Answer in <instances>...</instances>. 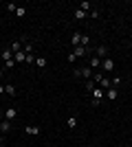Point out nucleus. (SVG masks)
<instances>
[{
  "label": "nucleus",
  "instance_id": "1",
  "mask_svg": "<svg viewBox=\"0 0 132 147\" xmlns=\"http://www.w3.org/2000/svg\"><path fill=\"white\" fill-rule=\"evenodd\" d=\"M73 75H75V77H84V79H93V75H95V70L90 66H82V68H75V70H73Z\"/></svg>",
  "mask_w": 132,
  "mask_h": 147
},
{
  "label": "nucleus",
  "instance_id": "2",
  "mask_svg": "<svg viewBox=\"0 0 132 147\" xmlns=\"http://www.w3.org/2000/svg\"><path fill=\"white\" fill-rule=\"evenodd\" d=\"M104 97H106V90H101L99 86L90 92V99H93V101H99V103H101V101H104Z\"/></svg>",
  "mask_w": 132,
  "mask_h": 147
},
{
  "label": "nucleus",
  "instance_id": "3",
  "mask_svg": "<svg viewBox=\"0 0 132 147\" xmlns=\"http://www.w3.org/2000/svg\"><path fill=\"white\" fill-rule=\"evenodd\" d=\"M101 68H104V73H112L114 70V59H110V57L101 59Z\"/></svg>",
  "mask_w": 132,
  "mask_h": 147
},
{
  "label": "nucleus",
  "instance_id": "4",
  "mask_svg": "<svg viewBox=\"0 0 132 147\" xmlns=\"http://www.w3.org/2000/svg\"><path fill=\"white\" fill-rule=\"evenodd\" d=\"M73 53H75V57H90L93 51L86 49V46H77V49H73Z\"/></svg>",
  "mask_w": 132,
  "mask_h": 147
},
{
  "label": "nucleus",
  "instance_id": "5",
  "mask_svg": "<svg viewBox=\"0 0 132 147\" xmlns=\"http://www.w3.org/2000/svg\"><path fill=\"white\" fill-rule=\"evenodd\" d=\"M22 46H24V37H22V40H13V42L9 44V49H11L13 55H16L18 51H22Z\"/></svg>",
  "mask_w": 132,
  "mask_h": 147
},
{
  "label": "nucleus",
  "instance_id": "6",
  "mask_svg": "<svg viewBox=\"0 0 132 147\" xmlns=\"http://www.w3.org/2000/svg\"><path fill=\"white\" fill-rule=\"evenodd\" d=\"M22 132H24L26 136H38L42 129H40L38 125H24V129H22Z\"/></svg>",
  "mask_w": 132,
  "mask_h": 147
},
{
  "label": "nucleus",
  "instance_id": "7",
  "mask_svg": "<svg viewBox=\"0 0 132 147\" xmlns=\"http://www.w3.org/2000/svg\"><path fill=\"white\" fill-rule=\"evenodd\" d=\"M79 44H82V33H79V31H75V33L70 35V46H73V49H77Z\"/></svg>",
  "mask_w": 132,
  "mask_h": 147
},
{
  "label": "nucleus",
  "instance_id": "8",
  "mask_svg": "<svg viewBox=\"0 0 132 147\" xmlns=\"http://www.w3.org/2000/svg\"><path fill=\"white\" fill-rule=\"evenodd\" d=\"M95 55L99 57V59H106V57H108V46H106V44H101V46H97V51H95Z\"/></svg>",
  "mask_w": 132,
  "mask_h": 147
},
{
  "label": "nucleus",
  "instance_id": "9",
  "mask_svg": "<svg viewBox=\"0 0 132 147\" xmlns=\"http://www.w3.org/2000/svg\"><path fill=\"white\" fill-rule=\"evenodd\" d=\"M88 66L93 68V70H97V68H101V59L97 55H90V59H88Z\"/></svg>",
  "mask_w": 132,
  "mask_h": 147
},
{
  "label": "nucleus",
  "instance_id": "10",
  "mask_svg": "<svg viewBox=\"0 0 132 147\" xmlns=\"http://www.w3.org/2000/svg\"><path fill=\"white\" fill-rule=\"evenodd\" d=\"M16 117H18V110H16V108H7L5 110V119L7 121H16Z\"/></svg>",
  "mask_w": 132,
  "mask_h": 147
},
{
  "label": "nucleus",
  "instance_id": "11",
  "mask_svg": "<svg viewBox=\"0 0 132 147\" xmlns=\"http://www.w3.org/2000/svg\"><path fill=\"white\" fill-rule=\"evenodd\" d=\"M24 59H26V53H24V51H18V53L13 55V61H16V64H24Z\"/></svg>",
  "mask_w": 132,
  "mask_h": 147
},
{
  "label": "nucleus",
  "instance_id": "12",
  "mask_svg": "<svg viewBox=\"0 0 132 147\" xmlns=\"http://www.w3.org/2000/svg\"><path fill=\"white\" fill-rule=\"evenodd\" d=\"M11 125H13V121H0V132H2V134H7V132H9V129H11Z\"/></svg>",
  "mask_w": 132,
  "mask_h": 147
},
{
  "label": "nucleus",
  "instance_id": "13",
  "mask_svg": "<svg viewBox=\"0 0 132 147\" xmlns=\"http://www.w3.org/2000/svg\"><path fill=\"white\" fill-rule=\"evenodd\" d=\"M2 61H9V59H13V53H11V49H9V46H5V49H2Z\"/></svg>",
  "mask_w": 132,
  "mask_h": 147
},
{
  "label": "nucleus",
  "instance_id": "14",
  "mask_svg": "<svg viewBox=\"0 0 132 147\" xmlns=\"http://www.w3.org/2000/svg\"><path fill=\"white\" fill-rule=\"evenodd\" d=\"M5 92H7V97H16V86L13 84H5Z\"/></svg>",
  "mask_w": 132,
  "mask_h": 147
},
{
  "label": "nucleus",
  "instance_id": "15",
  "mask_svg": "<svg viewBox=\"0 0 132 147\" xmlns=\"http://www.w3.org/2000/svg\"><path fill=\"white\" fill-rule=\"evenodd\" d=\"M119 97V90H117V88H108L106 90V99H117Z\"/></svg>",
  "mask_w": 132,
  "mask_h": 147
},
{
  "label": "nucleus",
  "instance_id": "16",
  "mask_svg": "<svg viewBox=\"0 0 132 147\" xmlns=\"http://www.w3.org/2000/svg\"><path fill=\"white\" fill-rule=\"evenodd\" d=\"M95 88H97V84H95V81H93V79H88V81H86V84H84V90H86V92H88V94H90V92H93V90H95Z\"/></svg>",
  "mask_w": 132,
  "mask_h": 147
},
{
  "label": "nucleus",
  "instance_id": "17",
  "mask_svg": "<svg viewBox=\"0 0 132 147\" xmlns=\"http://www.w3.org/2000/svg\"><path fill=\"white\" fill-rule=\"evenodd\" d=\"M79 7H82V11H84V13L93 11V2H88V0H82V5H79Z\"/></svg>",
  "mask_w": 132,
  "mask_h": 147
},
{
  "label": "nucleus",
  "instance_id": "18",
  "mask_svg": "<svg viewBox=\"0 0 132 147\" xmlns=\"http://www.w3.org/2000/svg\"><path fill=\"white\" fill-rule=\"evenodd\" d=\"M22 51H24L26 55H33V51H35V46H33L31 42H24V46H22Z\"/></svg>",
  "mask_w": 132,
  "mask_h": 147
},
{
  "label": "nucleus",
  "instance_id": "19",
  "mask_svg": "<svg viewBox=\"0 0 132 147\" xmlns=\"http://www.w3.org/2000/svg\"><path fill=\"white\" fill-rule=\"evenodd\" d=\"M66 125H68V129H75L77 127V119L75 117H68V119H66Z\"/></svg>",
  "mask_w": 132,
  "mask_h": 147
},
{
  "label": "nucleus",
  "instance_id": "20",
  "mask_svg": "<svg viewBox=\"0 0 132 147\" xmlns=\"http://www.w3.org/2000/svg\"><path fill=\"white\" fill-rule=\"evenodd\" d=\"M35 66L38 68H46V57H35Z\"/></svg>",
  "mask_w": 132,
  "mask_h": 147
},
{
  "label": "nucleus",
  "instance_id": "21",
  "mask_svg": "<svg viewBox=\"0 0 132 147\" xmlns=\"http://www.w3.org/2000/svg\"><path fill=\"white\" fill-rule=\"evenodd\" d=\"M26 16V7H18L16 9V18H24Z\"/></svg>",
  "mask_w": 132,
  "mask_h": 147
},
{
  "label": "nucleus",
  "instance_id": "22",
  "mask_svg": "<svg viewBox=\"0 0 132 147\" xmlns=\"http://www.w3.org/2000/svg\"><path fill=\"white\" fill-rule=\"evenodd\" d=\"M79 46H86V49L90 46V37H88L86 33H82V44H79Z\"/></svg>",
  "mask_w": 132,
  "mask_h": 147
},
{
  "label": "nucleus",
  "instance_id": "23",
  "mask_svg": "<svg viewBox=\"0 0 132 147\" xmlns=\"http://www.w3.org/2000/svg\"><path fill=\"white\" fill-rule=\"evenodd\" d=\"M73 18H75L77 22H79V20H84V18H86V13H84L82 9H77V11H75V16H73Z\"/></svg>",
  "mask_w": 132,
  "mask_h": 147
},
{
  "label": "nucleus",
  "instance_id": "24",
  "mask_svg": "<svg viewBox=\"0 0 132 147\" xmlns=\"http://www.w3.org/2000/svg\"><path fill=\"white\" fill-rule=\"evenodd\" d=\"M110 84H112V88H119L121 84H123V79H121V77H114V79H110Z\"/></svg>",
  "mask_w": 132,
  "mask_h": 147
},
{
  "label": "nucleus",
  "instance_id": "25",
  "mask_svg": "<svg viewBox=\"0 0 132 147\" xmlns=\"http://www.w3.org/2000/svg\"><path fill=\"white\" fill-rule=\"evenodd\" d=\"M5 9L9 13H16V9H18V5H13V2H9V5H5Z\"/></svg>",
  "mask_w": 132,
  "mask_h": 147
},
{
  "label": "nucleus",
  "instance_id": "26",
  "mask_svg": "<svg viewBox=\"0 0 132 147\" xmlns=\"http://www.w3.org/2000/svg\"><path fill=\"white\" fill-rule=\"evenodd\" d=\"M2 68H5V70H11V68H16V61H13V59L5 61V66H2Z\"/></svg>",
  "mask_w": 132,
  "mask_h": 147
},
{
  "label": "nucleus",
  "instance_id": "27",
  "mask_svg": "<svg viewBox=\"0 0 132 147\" xmlns=\"http://www.w3.org/2000/svg\"><path fill=\"white\" fill-rule=\"evenodd\" d=\"M24 64H26V66H31V64H35V55H26Z\"/></svg>",
  "mask_w": 132,
  "mask_h": 147
},
{
  "label": "nucleus",
  "instance_id": "28",
  "mask_svg": "<svg viewBox=\"0 0 132 147\" xmlns=\"http://www.w3.org/2000/svg\"><path fill=\"white\" fill-rule=\"evenodd\" d=\"M66 59H68L70 64H75V61H77V57H75V53H68V55H66Z\"/></svg>",
  "mask_w": 132,
  "mask_h": 147
},
{
  "label": "nucleus",
  "instance_id": "29",
  "mask_svg": "<svg viewBox=\"0 0 132 147\" xmlns=\"http://www.w3.org/2000/svg\"><path fill=\"white\" fill-rule=\"evenodd\" d=\"M90 18H99V9H93V11H90Z\"/></svg>",
  "mask_w": 132,
  "mask_h": 147
},
{
  "label": "nucleus",
  "instance_id": "30",
  "mask_svg": "<svg viewBox=\"0 0 132 147\" xmlns=\"http://www.w3.org/2000/svg\"><path fill=\"white\" fill-rule=\"evenodd\" d=\"M0 121H5V110H0Z\"/></svg>",
  "mask_w": 132,
  "mask_h": 147
},
{
  "label": "nucleus",
  "instance_id": "31",
  "mask_svg": "<svg viewBox=\"0 0 132 147\" xmlns=\"http://www.w3.org/2000/svg\"><path fill=\"white\" fill-rule=\"evenodd\" d=\"M0 145H5V134H0Z\"/></svg>",
  "mask_w": 132,
  "mask_h": 147
},
{
  "label": "nucleus",
  "instance_id": "32",
  "mask_svg": "<svg viewBox=\"0 0 132 147\" xmlns=\"http://www.w3.org/2000/svg\"><path fill=\"white\" fill-rule=\"evenodd\" d=\"M2 92H5V86H2V84H0V94H2Z\"/></svg>",
  "mask_w": 132,
  "mask_h": 147
},
{
  "label": "nucleus",
  "instance_id": "33",
  "mask_svg": "<svg viewBox=\"0 0 132 147\" xmlns=\"http://www.w3.org/2000/svg\"><path fill=\"white\" fill-rule=\"evenodd\" d=\"M2 75H5V68H0V77H2Z\"/></svg>",
  "mask_w": 132,
  "mask_h": 147
},
{
  "label": "nucleus",
  "instance_id": "34",
  "mask_svg": "<svg viewBox=\"0 0 132 147\" xmlns=\"http://www.w3.org/2000/svg\"><path fill=\"white\" fill-rule=\"evenodd\" d=\"M0 147H7V143H5V145H0Z\"/></svg>",
  "mask_w": 132,
  "mask_h": 147
},
{
  "label": "nucleus",
  "instance_id": "35",
  "mask_svg": "<svg viewBox=\"0 0 132 147\" xmlns=\"http://www.w3.org/2000/svg\"><path fill=\"white\" fill-rule=\"evenodd\" d=\"M0 134H2V132H0Z\"/></svg>",
  "mask_w": 132,
  "mask_h": 147
},
{
  "label": "nucleus",
  "instance_id": "36",
  "mask_svg": "<svg viewBox=\"0 0 132 147\" xmlns=\"http://www.w3.org/2000/svg\"><path fill=\"white\" fill-rule=\"evenodd\" d=\"M93 147H95V145H93Z\"/></svg>",
  "mask_w": 132,
  "mask_h": 147
}]
</instances>
